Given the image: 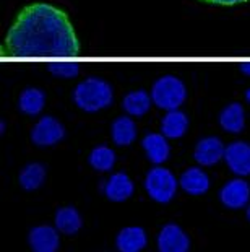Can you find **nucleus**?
I'll return each instance as SVG.
<instances>
[{
  "instance_id": "1",
  "label": "nucleus",
  "mask_w": 250,
  "mask_h": 252,
  "mask_svg": "<svg viewBox=\"0 0 250 252\" xmlns=\"http://www.w3.org/2000/svg\"><path fill=\"white\" fill-rule=\"evenodd\" d=\"M80 42L70 20L49 3L25 7L5 36L3 57H75Z\"/></svg>"
},
{
  "instance_id": "2",
  "label": "nucleus",
  "mask_w": 250,
  "mask_h": 252,
  "mask_svg": "<svg viewBox=\"0 0 250 252\" xmlns=\"http://www.w3.org/2000/svg\"><path fill=\"white\" fill-rule=\"evenodd\" d=\"M73 101L80 109L96 112L112 103V88L101 78H88L75 88Z\"/></svg>"
},
{
  "instance_id": "3",
  "label": "nucleus",
  "mask_w": 250,
  "mask_h": 252,
  "mask_svg": "<svg viewBox=\"0 0 250 252\" xmlns=\"http://www.w3.org/2000/svg\"><path fill=\"white\" fill-rule=\"evenodd\" d=\"M187 91H185L184 83L177 77L166 75V77L159 78L153 85L151 90V99L153 103L161 109L166 111H175L180 104L185 101Z\"/></svg>"
},
{
  "instance_id": "4",
  "label": "nucleus",
  "mask_w": 250,
  "mask_h": 252,
  "mask_svg": "<svg viewBox=\"0 0 250 252\" xmlns=\"http://www.w3.org/2000/svg\"><path fill=\"white\" fill-rule=\"evenodd\" d=\"M145 189L154 202L167 203L177 192V179L166 168H154L146 174Z\"/></svg>"
},
{
  "instance_id": "5",
  "label": "nucleus",
  "mask_w": 250,
  "mask_h": 252,
  "mask_svg": "<svg viewBox=\"0 0 250 252\" xmlns=\"http://www.w3.org/2000/svg\"><path fill=\"white\" fill-rule=\"evenodd\" d=\"M65 137V128L57 119L46 116L31 130V140L38 147H52Z\"/></svg>"
},
{
  "instance_id": "6",
  "label": "nucleus",
  "mask_w": 250,
  "mask_h": 252,
  "mask_svg": "<svg viewBox=\"0 0 250 252\" xmlns=\"http://www.w3.org/2000/svg\"><path fill=\"white\" fill-rule=\"evenodd\" d=\"M28 243L33 252H57L60 246V236L56 226L39 224L28 234Z\"/></svg>"
},
{
  "instance_id": "7",
  "label": "nucleus",
  "mask_w": 250,
  "mask_h": 252,
  "mask_svg": "<svg viewBox=\"0 0 250 252\" xmlns=\"http://www.w3.org/2000/svg\"><path fill=\"white\" fill-rule=\"evenodd\" d=\"M190 239L180 226L174 223L166 224L158 236L159 252H189Z\"/></svg>"
},
{
  "instance_id": "8",
  "label": "nucleus",
  "mask_w": 250,
  "mask_h": 252,
  "mask_svg": "<svg viewBox=\"0 0 250 252\" xmlns=\"http://www.w3.org/2000/svg\"><path fill=\"white\" fill-rule=\"evenodd\" d=\"M250 187L244 179H232L226 182L220 190V200L226 208L239 210L249 203Z\"/></svg>"
},
{
  "instance_id": "9",
  "label": "nucleus",
  "mask_w": 250,
  "mask_h": 252,
  "mask_svg": "<svg viewBox=\"0 0 250 252\" xmlns=\"http://www.w3.org/2000/svg\"><path fill=\"white\" fill-rule=\"evenodd\" d=\"M226 164L237 176L250 174V145L246 142H234L226 147L224 152Z\"/></svg>"
},
{
  "instance_id": "10",
  "label": "nucleus",
  "mask_w": 250,
  "mask_h": 252,
  "mask_svg": "<svg viewBox=\"0 0 250 252\" xmlns=\"http://www.w3.org/2000/svg\"><path fill=\"white\" fill-rule=\"evenodd\" d=\"M224 145L216 137H206L196 143L194 158L201 166H213L224 158Z\"/></svg>"
},
{
  "instance_id": "11",
  "label": "nucleus",
  "mask_w": 250,
  "mask_h": 252,
  "mask_svg": "<svg viewBox=\"0 0 250 252\" xmlns=\"http://www.w3.org/2000/svg\"><path fill=\"white\" fill-rule=\"evenodd\" d=\"M146 243V233L140 226H127L120 229L115 238V248L119 252H141Z\"/></svg>"
},
{
  "instance_id": "12",
  "label": "nucleus",
  "mask_w": 250,
  "mask_h": 252,
  "mask_svg": "<svg viewBox=\"0 0 250 252\" xmlns=\"http://www.w3.org/2000/svg\"><path fill=\"white\" fill-rule=\"evenodd\" d=\"M104 194L112 202H125L134 194V182L125 173H115L106 182Z\"/></svg>"
},
{
  "instance_id": "13",
  "label": "nucleus",
  "mask_w": 250,
  "mask_h": 252,
  "mask_svg": "<svg viewBox=\"0 0 250 252\" xmlns=\"http://www.w3.org/2000/svg\"><path fill=\"white\" fill-rule=\"evenodd\" d=\"M179 186L190 195H203L210 189V178L200 168H189L180 176Z\"/></svg>"
},
{
  "instance_id": "14",
  "label": "nucleus",
  "mask_w": 250,
  "mask_h": 252,
  "mask_svg": "<svg viewBox=\"0 0 250 252\" xmlns=\"http://www.w3.org/2000/svg\"><path fill=\"white\" fill-rule=\"evenodd\" d=\"M56 228L58 229V233L73 236L77 234L83 226V220L82 215L78 213L75 207H62L56 212L54 218Z\"/></svg>"
},
{
  "instance_id": "15",
  "label": "nucleus",
  "mask_w": 250,
  "mask_h": 252,
  "mask_svg": "<svg viewBox=\"0 0 250 252\" xmlns=\"http://www.w3.org/2000/svg\"><path fill=\"white\" fill-rule=\"evenodd\" d=\"M143 150H145L148 159L154 164H161L169 158V143L164 135H159V133H148V135L143 138Z\"/></svg>"
},
{
  "instance_id": "16",
  "label": "nucleus",
  "mask_w": 250,
  "mask_h": 252,
  "mask_svg": "<svg viewBox=\"0 0 250 252\" xmlns=\"http://www.w3.org/2000/svg\"><path fill=\"white\" fill-rule=\"evenodd\" d=\"M189 126V119L184 112L180 111H169L166 117L163 119L161 124V132L164 137L167 138H180L187 130Z\"/></svg>"
},
{
  "instance_id": "17",
  "label": "nucleus",
  "mask_w": 250,
  "mask_h": 252,
  "mask_svg": "<svg viewBox=\"0 0 250 252\" xmlns=\"http://www.w3.org/2000/svg\"><path fill=\"white\" fill-rule=\"evenodd\" d=\"M220 126L224 128L226 132L239 133L246 126V119H244V109L239 103H232L227 108L222 109L220 114Z\"/></svg>"
},
{
  "instance_id": "18",
  "label": "nucleus",
  "mask_w": 250,
  "mask_h": 252,
  "mask_svg": "<svg viewBox=\"0 0 250 252\" xmlns=\"http://www.w3.org/2000/svg\"><path fill=\"white\" fill-rule=\"evenodd\" d=\"M112 140L119 147H127L137 138V126L129 117H119L114 121L112 128H111Z\"/></svg>"
},
{
  "instance_id": "19",
  "label": "nucleus",
  "mask_w": 250,
  "mask_h": 252,
  "mask_svg": "<svg viewBox=\"0 0 250 252\" xmlns=\"http://www.w3.org/2000/svg\"><path fill=\"white\" fill-rule=\"evenodd\" d=\"M44 179H46V168L41 163L26 164L20 173V184L28 192L39 189Z\"/></svg>"
},
{
  "instance_id": "20",
  "label": "nucleus",
  "mask_w": 250,
  "mask_h": 252,
  "mask_svg": "<svg viewBox=\"0 0 250 252\" xmlns=\"http://www.w3.org/2000/svg\"><path fill=\"white\" fill-rule=\"evenodd\" d=\"M44 103H46V96L41 90L28 88L21 93L18 106H20V111L25 112V114L36 116L42 111V108H44Z\"/></svg>"
},
{
  "instance_id": "21",
  "label": "nucleus",
  "mask_w": 250,
  "mask_h": 252,
  "mask_svg": "<svg viewBox=\"0 0 250 252\" xmlns=\"http://www.w3.org/2000/svg\"><path fill=\"white\" fill-rule=\"evenodd\" d=\"M151 108V98L146 91L138 90L132 91L124 98V109L129 112L130 116H143L146 114Z\"/></svg>"
},
{
  "instance_id": "22",
  "label": "nucleus",
  "mask_w": 250,
  "mask_h": 252,
  "mask_svg": "<svg viewBox=\"0 0 250 252\" xmlns=\"http://www.w3.org/2000/svg\"><path fill=\"white\" fill-rule=\"evenodd\" d=\"M88 161L91 164L93 169L106 173V171H111L114 168L115 153L109 147H96L91 153H89Z\"/></svg>"
},
{
  "instance_id": "23",
  "label": "nucleus",
  "mask_w": 250,
  "mask_h": 252,
  "mask_svg": "<svg viewBox=\"0 0 250 252\" xmlns=\"http://www.w3.org/2000/svg\"><path fill=\"white\" fill-rule=\"evenodd\" d=\"M49 70L51 73L57 75L60 78H72V77H77L80 68H78V63L75 62H60V63H49Z\"/></svg>"
},
{
  "instance_id": "24",
  "label": "nucleus",
  "mask_w": 250,
  "mask_h": 252,
  "mask_svg": "<svg viewBox=\"0 0 250 252\" xmlns=\"http://www.w3.org/2000/svg\"><path fill=\"white\" fill-rule=\"evenodd\" d=\"M201 2L206 3H216V5H237V3H244L247 0H201Z\"/></svg>"
},
{
  "instance_id": "25",
  "label": "nucleus",
  "mask_w": 250,
  "mask_h": 252,
  "mask_svg": "<svg viewBox=\"0 0 250 252\" xmlns=\"http://www.w3.org/2000/svg\"><path fill=\"white\" fill-rule=\"evenodd\" d=\"M241 72H244L246 75H250V62L242 63V65H241Z\"/></svg>"
},
{
  "instance_id": "26",
  "label": "nucleus",
  "mask_w": 250,
  "mask_h": 252,
  "mask_svg": "<svg viewBox=\"0 0 250 252\" xmlns=\"http://www.w3.org/2000/svg\"><path fill=\"white\" fill-rule=\"evenodd\" d=\"M247 220L250 221V205H249V208H247Z\"/></svg>"
},
{
  "instance_id": "27",
  "label": "nucleus",
  "mask_w": 250,
  "mask_h": 252,
  "mask_svg": "<svg viewBox=\"0 0 250 252\" xmlns=\"http://www.w3.org/2000/svg\"><path fill=\"white\" fill-rule=\"evenodd\" d=\"M246 98L250 101V90H247V93H246Z\"/></svg>"
}]
</instances>
